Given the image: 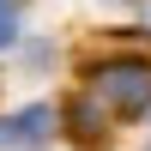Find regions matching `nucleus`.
<instances>
[{"label":"nucleus","instance_id":"f257e3e1","mask_svg":"<svg viewBox=\"0 0 151 151\" xmlns=\"http://www.w3.org/2000/svg\"><path fill=\"white\" fill-rule=\"evenodd\" d=\"M91 103L115 121H133L151 109V60L139 55H121V60H103L91 67Z\"/></svg>","mask_w":151,"mask_h":151},{"label":"nucleus","instance_id":"f03ea898","mask_svg":"<svg viewBox=\"0 0 151 151\" xmlns=\"http://www.w3.org/2000/svg\"><path fill=\"white\" fill-rule=\"evenodd\" d=\"M42 121H48V109H24V115L0 121V145H18V139H36V133H42Z\"/></svg>","mask_w":151,"mask_h":151},{"label":"nucleus","instance_id":"7ed1b4c3","mask_svg":"<svg viewBox=\"0 0 151 151\" xmlns=\"http://www.w3.org/2000/svg\"><path fill=\"white\" fill-rule=\"evenodd\" d=\"M18 36V18H12V0H0V42H12Z\"/></svg>","mask_w":151,"mask_h":151}]
</instances>
